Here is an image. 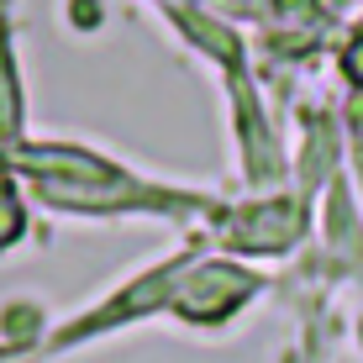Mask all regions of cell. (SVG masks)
<instances>
[{"mask_svg":"<svg viewBox=\"0 0 363 363\" xmlns=\"http://www.w3.org/2000/svg\"><path fill=\"white\" fill-rule=\"evenodd\" d=\"M69 21H74V27H79V21H84V27H100V6H95V0H69Z\"/></svg>","mask_w":363,"mask_h":363,"instance_id":"7","label":"cell"},{"mask_svg":"<svg viewBox=\"0 0 363 363\" xmlns=\"http://www.w3.org/2000/svg\"><path fill=\"white\" fill-rule=\"evenodd\" d=\"M0 358H16V347H11V342H0Z\"/></svg>","mask_w":363,"mask_h":363,"instance_id":"8","label":"cell"},{"mask_svg":"<svg viewBox=\"0 0 363 363\" xmlns=\"http://www.w3.org/2000/svg\"><path fill=\"white\" fill-rule=\"evenodd\" d=\"M211 227H216L221 253L274 258V253H290V242L306 232V211L290 195H274V200H253V206H227Z\"/></svg>","mask_w":363,"mask_h":363,"instance_id":"4","label":"cell"},{"mask_svg":"<svg viewBox=\"0 0 363 363\" xmlns=\"http://www.w3.org/2000/svg\"><path fill=\"white\" fill-rule=\"evenodd\" d=\"M21 237H27V206H21V195H16V174L0 158V253L16 247Z\"/></svg>","mask_w":363,"mask_h":363,"instance_id":"6","label":"cell"},{"mask_svg":"<svg viewBox=\"0 0 363 363\" xmlns=\"http://www.w3.org/2000/svg\"><path fill=\"white\" fill-rule=\"evenodd\" d=\"M27 143V79L16 53V16L11 0H0V153Z\"/></svg>","mask_w":363,"mask_h":363,"instance_id":"5","label":"cell"},{"mask_svg":"<svg viewBox=\"0 0 363 363\" xmlns=\"http://www.w3.org/2000/svg\"><path fill=\"white\" fill-rule=\"evenodd\" d=\"M195 247H200V242L179 247V253H169L164 264L143 269L137 279L121 284V290H111L106 300H95L90 311L69 316L64 327H53V332H48V342H37V353H64V347L95 342V337H106V332L137 327V321H147V316H164V311H169V300H174V290H179V279H184V269L195 264Z\"/></svg>","mask_w":363,"mask_h":363,"instance_id":"2","label":"cell"},{"mask_svg":"<svg viewBox=\"0 0 363 363\" xmlns=\"http://www.w3.org/2000/svg\"><path fill=\"white\" fill-rule=\"evenodd\" d=\"M264 290V274H253L247 264H237V258H195L190 269H184L179 290L169 300V316L184 321V327H227L232 316H242L247 306L258 300Z\"/></svg>","mask_w":363,"mask_h":363,"instance_id":"3","label":"cell"},{"mask_svg":"<svg viewBox=\"0 0 363 363\" xmlns=\"http://www.w3.org/2000/svg\"><path fill=\"white\" fill-rule=\"evenodd\" d=\"M6 169L32 184L37 206L58 211V216H211L227 211V200L200 195V190H174V184L143 179L137 169L116 164V158L95 153V147L74 143H21L11 147Z\"/></svg>","mask_w":363,"mask_h":363,"instance_id":"1","label":"cell"}]
</instances>
